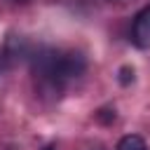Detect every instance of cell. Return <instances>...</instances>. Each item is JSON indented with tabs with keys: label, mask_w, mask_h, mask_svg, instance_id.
I'll list each match as a JSON object with an SVG mask.
<instances>
[{
	"label": "cell",
	"mask_w": 150,
	"mask_h": 150,
	"mask_svg": "<svg viewBox=\"0 0 150 150\" xmlns=\"http://www.w3.org/2000/svg\"><path fill=\"white\" fill-rule=\"evenodd\" d=\"M115 150H148L145 141L138 136V134H127L117 141V148Z\"/></svg>",
	"instance_id": "3957f363"
},
{
	"label": "cell",
	"mask_w": 150,
	"mask_h": 150,
	"mask_svg": "<svg viewBox=\"0 0 150 150\" xmlns=\"http://www.w3.org/2000/svg\"><path fill=\"white\" fill-rule=\"evenodd\" d=\"M120 82H122V84L134 82V68H131V66H122V68H120Z\"/></svg>",
	"instance_id": "277c9868"
},
{
	"label": "cell",
	"mask_w": 150,
	"mask_h": 150,
	"mask_svg": "<svg viewBox=\"0 0 150 150\" xmlns=\"http://www.w3.org/2000/svg\"><path fill=\"white\" fill-rule=\"evenodd\" d=\"M47 150H54V148H47Z\"/></svg>",
	"instance_id": "8992f818"
},
{
	"label": "cell",
	"mask_w": 150,
	"mask_h": 150,
	"mask_svg": "<svg viewBox=\"0 0 150 150\" xmlns=\"http://www.w3.org/2000/svg\"><path fill=\"white\" fill-rule=\"evenodd\" d=\"M131 42L141 49H148L150 47V5H145L136 19H134V26H131Z\"/></svg>",
	"instance_id": "7a4b0ae2"
},
{
	"label": "cell",
	"mask_w": 150,
	"mask_h": 150,
	"mask_svg": "<svg viewBox=\"0 0 150 150\" xmlns=\"http://www.w3.org/2000/svg\"><path fill=\"white\" fill-rule=\"evenodd\" d=\"M14 2H26V0H14Z\"/></svg>",
	"instance_id": "5b68a950"
},
{
	"label": "cell",
	"mask_w": 150,
	"mask_h": 150,
	"mask_svg": "<svg viewBox=\"0 0 150 150\" xmlns=\"http://www.w3.org/2000/svg\"><path fill=\"white\" fill-rule=\"evenodd\" d=\"M30 68L42 96H59L68 82L84 73V56L80 52H61L52 47H40L30 52Z\"/></svg>",
	"instance_id": "6da1fadb"
}]
</instances>
